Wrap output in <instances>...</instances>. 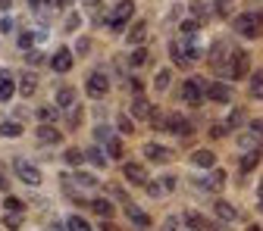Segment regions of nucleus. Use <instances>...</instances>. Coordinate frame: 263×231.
Listing matches in <instances>:
<instances>
[{
	"mask_svg": "<svg viewBox=\"0 0 263 231\" xmlns=\"http://www.w3.org/2000/svg\"><path fill=\"white\" fill-rule=\"evenodd\" d=\"M235 31H238L241 38H248V41H257V38L263 35V13H260V10L241 13V16L235 19Z\"/></svg>",
	"mask_w": 263,
	"mask_h": 231,
	"instance_id": "nucleus-1",
	"label": "nucleus"
},
{
	"mask_svg": "<svg viewBox=\"0 0 263 231\" xmlns=\"http://www.w3.org/2000/svg\"><path fill=\"white\" fill-rule=\"evenodd\" d=\"M248 69H251V56L245 53V50H232V56L226 59V66H219V72L229 78V81H238V78H245L248 75Z\"/></svg>",
	"mask_w": 263,
	"mask_h": 231,
	"instance_id": "nucleus-2",
	"label": "nucleus"
},
{
	"mask_svg": "<svg viewBox=\"0 0 263 231\" xmlns=\"http://www.w3.org/2000/svg\"><path fill=\"white\" fill-rule=\"evenodd\" d=\"M182 97H185V103H201L204 97H207V81L201 78V75H191V78H185V85H182Z\"/></svg>",
	"mask_w": 263,
	"mask_h": 231,
	"instance_id": "nucleus-3",
	"label": "nucleus"
},
{
	"mask_svg": "<svg viewBox=\"0 0 263 231\" xmlns=\"http://www.w3.org/2000/svg\"><path fill=\"white\" fill-rule=\"evenodd\" d=\"M188 162H191V169H201V172H213L219 159H216V153H213V150L201 147V150H194V153L188 156Z\"/></svg>",
	"mask_w": 263,
	"mask_h": 231,
	"instance_id": "nucleus-4",
	"label": "nucleus"
},
{
	"mask_svg": "<svg viewBox=\"0 0 263 231\" xmlns=\"http://www.w3.org/2000/svg\"><path fill=\"white\" fill-rule=\"evenodd\" d=\"M166 128L173 131V135H179V138L194 135V122H191L185 113H170V116H166Z\"/></svg>",
	"mask_w": 263,
	"mask_h": 231,
	"instance_id": "nucleus-5",
	"label": "nucleus"
},
{
	"mask_svg": "<svg viewBox=\"0 0 263 231\" xmlns=\"http://www.w3.org/2000/svg\"><path fill=\"white\" fill-rule=\"evenodd\" d=\"M16 175H19V181H25L28 187H38V184L44 181L41 169L31 166V162H25V159H16Z\"/></svg>",
	"mask_w": 263,
	"mask_h": 231,
	"instance_id": "nucleus-6",
	"label": "nucleus"
},
{
	"mask_svg": "<svg viewBox=\"0 0 263 231\" xmlns=\"http://www.w3.org/2000/svg\"><path fill=\"white\" fill-rule=\"evenodd\" d=\"M132 13H135V4H132V0H122V4H116V10L110 13V28H113V31H122L125 22L132 19Z\"/></svg>",
	"mask_w": 263,
	"mask_h": 231,
	"instance_id": "nucleus-7",
	"label": "nucleus"
},
{
	"mask_svg": "<svg viewBox=\"0 0 263 231\" xmlns=\"http://www.w3.org/2000/svg\"><path fill=\"white\" fill-rule=\"evenodd\" d=\"M122 175L132 181V184H147V169H144V162H135V159H128V162H122Z\"/></svg>",
	"mask_w": 263,
	"mask_h": 231,
	"instance_id": "nucleus-8",
	"label": "nucleus"
},
{
	"mask_svg": "<svg viewBox=\"0 0 263 231\" xmlns=\"http://www.w3.org/2000/svg\"><path fill=\"white\" fill-rule=\"evenodd\" d=\"M85 91H88L91 97H107V91H110L107 75H104V72H91V75L85 78Z\"/></svg>",
	"mask_w": 263,
	"mask_h": 231,
	"instance_id": "nucleus-9",
	"label": "nucleus"
},
{
	"mask_svg": "<svg viewBox=\"0 0 263 231\" xmlns=\"http://www.w3.org/2000/svg\"><path fill=\"white\" fill-rule=\"evenodd\" d=\"M207 100H213V103H232V88H229L226 81L207 85Z\"/></svg>",
	"mask_w": 263,
	"mask_h": 231,
	"instance_id": "nucleus-10",
	"label": "nucleus"
},
{
	"mask_svg": "<svg viewBox=\"0 0 263 231\" xmlns=\"http://www.w3.org/2000/svg\"><path fill=\"white\" fill-rule=\"evenodd\" d=\"M222 184H226V172L222 169H213L204 178H197V187L201 191H222Z\"/></svg>",
	"mask_w": 263,
	"mask_h": 231,
	"instance_id": "nucleus-11",
	"label": "nucleus"
},
{
	"mask_svg": "<svg viewBox=\"0 0 263 231\" xmlns=\"http://www.w3.org/2000/svg\"><path fill=\"white\" fill-rule=\"evenodd\" d=\"M144 159H151V162H170L173 159V150L151 141V144H144Z\"/></svg>",
	"mask_w": 263,
	"mask_h": 231,
	"instance_id": "nucleus-12",
	"label": "nucleus"
},
{
	"mask_svg": "<svg viewBox=\"0 0 263 231\" xmlns=\"http://www.w3.org/2000/svg\"><path fill=\"white\" fill-rule=\"evenodd\" d=\"M50 69H53V72H69V69H72V53L66 50V47H60V50L50 56Z\"/></svg>",
	"mask_w": 263,
	"mask_h": 231,
	"instance_id": "nucleus-13",
	"label": "nucleus"
},
{
	"mask_svg": "<svg viewBox=\"0 0 263 231\" xmlns=\"http://www.w3.org/2000/svg\"><path fill=\"white\" fill-rule=\"evenodd\" d=\"M213 213H216L219 222H238V209L229 203V200H216L213 203Z\"/></svg>",
	"mask_w": 263,
	"mask_h": 231,
	"instance_id": "nucleus-14",
	"label": "nucleus"
},
{
	"mask_svg": "<svg viewBox=\"0 0 263 231\" xmlns=\"http://www.w3.org/2000/svg\"><path fill=\"white\" fill-rule=\"evenodd\" d=\"M144 35H147V22L144 19H135V22H132V28H128V35H125V41L128 44H141Z\"/></svg>",
	"mask_w": 263,
	"mask_h": 231,
	"instance_id": "nucleus-15",
	"label": "nucleus"
},
{
	"mask_svg": "<svg viewBox=\"0 0 263 231\" xmlns=\"http://www.w3.org/2000/svg\"><path fill=\"white\" fill-rule=\"evenodd\" d=\"M38 141H41V144H47V147H53V144H60V141H63V135H60L53 125H38Z\"/></svg>",
	"mask_w": 263,
	"mask_h": 231,
	"instance_id": "nucleus-16",
	"label": "nucleus"
},
{
	"mask_svg": "<svg viewBox=\"0 0 263 231\" xmlns=\"http://www.w3.org/2000/svg\"><path fill=\"white\" fill-rule=\"evenodd\" d=\"M257 166H260V150H248V153L241 156V162H238V172H241V175H251Z\"/></svg>",
	"mask_w": 263,
	"mask_h": 231,
	"instance_id": "nucleus-17",
	"label": "nucleus"
},
{
	"mask_svg": "<svg viewBox=\"0 0 263 231\" xmlns=\"http://www.w3.org/2000/svg\"><path fill=\"white\" fill-rule=\"evenodd\" d=\"M125 216H128L132 222H135L138 228H151V216H147V213H141L135 203H125Z\"/></svg>",
	"mask_w": 263,
	"mask_h": 231,
	"instance_id": "nucleus-18",
	"label": "nucleus"
},
{
	"mask_svg": "<svg viewBox=\"0 0 263 231\" xmlns=\"http://www.w3.org/2000/svg\"><path fill=\"white\" fill-rule=\"evenodd\" d=\"M13 91H16V85H13V72L0 69V100H10Z\"/></svg>",
	"mask_w": 263,
	"mask_h": 231,
	"instance_id": "nucleus-19",
	"label": "nucleus"
},
{
	"mask_svg": "<svg viewBox=\"0 0 263 231\" xmlns=\"http://www.w3.org/2000/svg\"><path fill=\"white\" fill-rule=\"evenodd\" d=\"M19 91H22L25 97H31V94L38 91V75H35V72H22V75H19Z\"/></svg>",
	"mask_w": 263,
	"mask_h": 231,
	"instance_id": "nucleus-20",
	"label": "nucleus"
},
{
	"mask_svg": "<svg viewBox=\"0 0 263 231\" xmlns=\"http://www.w3.org/2000/svg\"><path fill=\"white\" fill-rule=\"evenodd\" d=\"M248 88H251V97L263 100V69H254L251 78H248Z\"/></svg>",
	"mask_w": 263,
	"mask_h": 231,
	"instance_id": "nucleus-21",
	"label": "nucleus"
},
{
	"mask_svg": "<svg viewBox=\"0 0 263 231\" xmlns=\"http://www.w3.org/2000/svg\"><path fill=\"white\" fill-rule=\"evenodd\" d=\"M132 116H135V119H147V122H151L154 107H151L147 100H141V97H135V103H132Z\"/></svg>",
	"mask_w": 263,
	"mask_h": 231,
	"instance_id": "nucleus-22",
	"label": "nucleus"
},
{
	"mask_svg": "<svg viewBox=\"0 0 263 231\" xmlns=\"http://www.w3.org/2000/svg\"><path fill=\"white\" fill-rule=\"evenodd\" d=\"M57 107H63V110L76 107V91L72 88H57Z\"/></svg>",
	"mask_w": 263,
	"mask_h": 231,
	"instance_id": "nucleus-23",
	"label": "nucleus"
},
{
	"mask_svg": "<svg viewBox=\"0 0 263 231\" xmlns=\"http://www.w3.org/2000/svg\"><path fill=\"white\" fill-rule=\"evenodd\" d=\"M226 125H229V131H232V128H248V116H245V110H241V107H235L232 113H229Z\"/></svg>",
	"mask_w": 263,
	"mask_h": 231,
	"instance_id": "nucleus-24",
	"label": "nucleus"
},
{
	"mask_svg": "<svg viewBox=\"0 0 263 231\" xmlns=\"http://www.w3.org/2000/svg\"><path fill=\"white\" fill-rule=\"evenodd\" d=\"M91 209L97 213V216H101V219H110L116 209H113V203L110 200H104V197H97V200H91Z\"/></svg>",
	"mask_w": 263,
	"mask_h": 231,
	"instance_id": "nucleus-25",
	"label": "nucleus"
},
{
	"mask_svg": "<svg viewBox=\"0 0 263 231\" xmlns=\"http://www.w3.org/2000/svg\"><path fill=\"white\" fill-rule=\"evenodd\" d=\"M69 181L79 184V187H101V184H97V175H91V172H72Z\"/></svg>",
	"mask_w": 263,
	"mask_h": 231,
	"instance_id": "nucleus-26",
	"label": "nucleus"
},
{
	"mask_svg": "<svg viewBox=\"0 0 263 231\" xmlns=\"http://www.w3.org/2000/svg\"><path fill=\"white\" fill-rule=\"evenodd\" d=\"M0 135H4V138H19V135H22V122H19V119L0 122Z\"/></svg>",
	"mask_w": 263,
	"mask_h": 231,
	"instance_id": "nucleus-27",
	"label": "nucleus"
},
{
	"mask_svg": "<svg viewBox=\"0 0 263 231\" xmlns=\"http://www.w3.org/2000/svg\"><path fill=\"white\" fill-rule=\"evenodd\" d=\"M170 81H173V72H170V69H160V72L154 75V88H157V91H170Z\"/></svg>",
	"mask_w": 263,
	"mask_h": 231,
	"instance_id": "nucleus-28",
	"label": "nucleus"
},
{
	"mask_svg": "<svg viewBox=\"0 0 263 231\" xmlns=\"http://www.w3.org/2000/svg\"><path fill=\"white\" fill-rule=\"evenodd\" d=\"M66 231H94L82 216H69V219H66Z\"/></svg>",
	"mask_w": 263,
	"mask_h": 231,
	"instance_id": "nucleus-29",
	"label": "nucleus"
},
{
	"mask_svg": "<svg viewBox=\"0 0 263 231\" xmlns=\"http://www.w3.org/2000/svg\"><path fill=\"white\" fill-rule=\"evenodd\" d=\"M85 156L94 162L97 169H104V166H107V156H104V150H101V147H88V153H85Z\"/></svg>",
	"mask_w": 263,
	"mask_h": 231,
	"instance_id": "nucleus-30",
	"label": "nucleus"
},
{
	"mask_svg": "<svg viewBox=\"0 0 263 231\" xmlns=\"http://www.w3.org/2000/svg\"><path fill=\"white\" fill-rule=\"evenodd\" d=\"M63 159H66V162H69V166L76 169V166H82V159H85V153H82L79 147H69V150L63 153Z\"/></svg>",
	"mask_w": 263,
	"mask_h": 231,
	"instance_id": "nucleus-31",
	"label": "nucleus"
},
{
	"mask_svg": "<svg viewBox=\"0 0 263 231\" xmlns=\"http://www.w3.org/2000/svg\"><path fill=\"white\" fill-rule=\"evenodd\" d=\"M35 38H38V35H31V31H22V35L16 38V44H19V47L28 53V50H31V44H35Z\"/></svg>",
	"mask_w": 263,
	"mask_h": 231,
	"instance_id": "nucleus-32",
	"label": "nucleus"
},
{
	"mask_svg": "<svg viewBox=\"0 0 263 231\" xmlns=\"http://www.w3.org/2000/svg\"><path fill=\"white\" fill-rule=\"evenodd\" d=\"M35 116L41 119V125H50V122L57 119V110H53V107H41V110H38Z\"/></svg>",
	"mask_w": 263,
	"mask_h": 231,
	"instance_id": "nucleus-33",
	"label": "nucleus"
},
{
	"mask_svg": "<svg viewBox=\"0 0 263 231\" xmlns=\"http://www.w3.org/2000/svg\"><path fill=\"white\" fill-rule=\"evenodd\" d=\"M116 128L122 131V135H132V131H135V125H132V119H128V116H122V113L116 116Z\"/></svg>",
	"mask_w": 263,
	"mask_h": 231,
	"instance_id": "nucleus-34",
	"label": "nucleus"
},
{
	"mask_svg": "<svg viewBox=\"0 0 263 231\" xmlns=\"http://www.w3.org/2000/svg\"><path fill=\"white\" fill-rule=\"evenodd\" d=\"M4 206H7L13 216H22V200H19V197H7V200H4Z\"/></svg>",
	"mask_w": 263,
	"mask_h": 231,
	"instance_id": "nucleus-35",
	"label": "nucleus"
},
{
	"mask_svg": "<svg viewBox=\"0 0 263 231\" xmlns=\"http://www.w3.org/2000/svg\"><path fill=\"white\" fill-rule=\"evenodd\" d=\"M94 141H97V144H107V141H110V128H107V125H97V128H94Z\"/></svg>",
	"mask_w": 263,
	"mask_h": 231,
	"instance_id": "nucleus-36",
	"label": "nucleus"
},
{
	"mask_svg": "<svg viewBox=\"0 0 263 231\" xmlns=\"http://www.w3.org/2000/svg\"><path fill=\"white\" fill-rule=\"evenodd\" d=\"M151 56H147V50H135V53H132V59H128V66H135V69H138V66H144Z\"/></svg>",
	"mask_w": 263,
	"mask_h": 231,
	"instance_id": "nucleus-37",
	"label": "nucleus"
},
{
	"mask_svg": "<svg viewBox=\"0 0 263 231\" xmlns=\"http://www.w3.org/2000/svg\"><path fill=\"white\" fill-rule=\"evenodd\" d=\"M144 187H147V194L154 197V200H160V197H163V194H166V191H163V187H160V181H147Z\"/></svg>",
	"mask_w": 263,
	"mask_h": 231,
	"instance_id": "nucleus-38",
	"label": "nucleus"
},
{
	"mask_svg": "<svg viewBox=\"0 0 263 231\" xmlns=\"http://www.w3.org/2000/svg\"><path fill=\"white\" fill-rule=\"evenodd\" d=\"M82 113H85L82 107H72V116L66 119V122H69V128H79V125H82Z\"/></svg>",
	"mask_w": 263,
	"mask_h": 231,
	"instance_id": "nucleus-39",
	"label": "nucleus"
},
{
	"mask_svg": "<svg viewBox=\"0 0 263 231\" xmlns=\"http://www.w3.org/2000/svg\"><path fill=\"white\" fill-rule=\"evenodd\" d=\"M179 222H182V216H170L166 222H163V228H160V231H179Z\"/></svg>",
	"mask_w": 263,
	"mask_h": 231,
	"instance_id": "nucleus-40",
	"label": "nucleus"
},
{
	"mask_svg": "<svg viewBox=\"0 0 263 231\" xmlns=\"http://www.w3.org/2000/svg\"><path fill=\"white\" fill-rule=\"evenodd\" d=\"M229 135V125H210V138H226Z\"/></svg>",
	"mask_w": 263,
	"mask_h": 231,
	"instance_id": "nucleus-41",
	"label": "nucleus"
},
{
	"mask_svg": "<svg viewBox=\"0 0 263 231\" xmlns=\"http://www.w3.org/2000/svg\"><path fill=\"white\" fill-rule=\"evenodd\" d=\"M160 187L163 191H176V175H163L160 178Z\"/></svg>",
	"mask_w": 263,
	"mask_h": 231,
	"instance_id": "nucleus-42",
	"label": "nucleus"
},
{
	"mask_svg": "<svg viewBox=\"0 0 263 231\" xmlns=\"http://www.w3.org/2000/svg\"><path fill=\"white\" fill-rule=\"evenodd\" d=\"M25 59H28L31 66H41V59H44V56H41L38 50H28V53H25Z\"/></svg>",
	"mask_w": 263,
	"mask_h": 231,
	"instance_id": "nucleus-43",
	"label": "nucleus"
},
{
	"mask_svg": "<svg viewBox=\"0 0 263 231\" xmlns=\"http://www.w3.org/2000/svg\"><path fill=\"white\" fill-rule=\"evenodd\" d=\"M191 31H197V22L194 19H185L182 22V35H191Z\"/></svg>",
	"mask_w": 263,
	"mask_h": 231,
	"instance_id": "nucleus-44",
	"label": "nucleus"
},
{
	"mask_svg": "<svg viewBox=\"0 0 263 231\" xmlns=\"http://www.w3.org/2000/svg\"><path fill=\"white\" fill-rule=\"evenodd\" d=\"M79 22H82V19H79V16L72 13L69 19H66V31H76V28H79Z\"/></svg>",
	"mask_w": 263,
	"mask_h": 231,
	"instance_id": "nucleus-45",
	"label": "nucleus"
},
{
	"mask_svg": "<svg viewBox=\"0 0 263 231\" xmlns=\"http://www.w3.org/2000/svg\"><path fill=\"white\" fill-rule=\"evenodd\" d=\"M107 147H110V156H119L122 153V144L119 141H107Z\"/></svg>",
	"mask_w": 263,
	"mask_h": 231,
	"instance_id": "nucleus-46",
	"label": "nucleus"
},
{
	"mask_svg": "<svg viewBox=\"0 0 263 231\" xmlns=\"http://www.w3.org/2000/svg\"><path fill=\"white\" fill-rule=\"evenodd\" d=\"M7 225H10V228H19V225H22V216H13V213H10V219H7Z\"/></svg>",
	"mask_w": 263,
	"mask_h": 231,
	"instance_id": "nucleus-47",
	"label": "nucleus"
},
{
	"mask_svg": "<svg viewBox=\"0 0 263 231\" xmlns=\"http://www.w3.org/2000/svg\"><path fill=\"white\" fill-rule=\"evenodd\" d=\"M88 47H91V41L88 38H79V53H88Z\"/></svg>",
	"mask_w": 263,
	"mask_h": 231,
	"instance_id": "nucleus-48",
	"label": "nucleus"
},
{
	"mask_svg": "<svg viewBox=\"0 0 263 231\" xmlns=\"http://www.w3.org/2000/svg\"><path fill=\"white\" fill-rule=\"evenodd\" d=\"M104 231H119V228H116L113 222H104Z\"/></svg>",
	"mask_w": 263,
	"mask_h": 231,
	"instance_id": "nucleus-49",
	"label": "nucleus"
},
{
	"mask_svg": "<svg viewBox=\"0 0 263 231\" xmlns=\"http://www.w3.org/2000/svg\"><path fill=\"white\" fill-rule=\"evenodd\" d=\"M28 4H31V7H35V10H41V4H44V0H28Z\"/></svg>",
	"mask_w": 263,
	"mask_h": 231,
	"instance_id": "nucleus-50",
	"label": "nucleus"
},
{
	"mask_svg": "<svg viewBox=\"0 0 263 231\" xmlns=\"http://www.w3.org/2000/svg\"><path fill=\"white\" fill-rule=\"evenodd\" d=\"M257 194H260V200H263V178H260V184H257Z\"/></svg>",
	"mask_w": 263,
	"mask_h": 231,
	"instance_id": "nucleus-51",
	"label": "nucleus"
},
{
	"mask_svg": "<svg viewBox=\"0 0 263 231\" xmlns=\"http://www.w3.org/2000/svg\"><path fill=\"white\" fill-rule=\"evenodd\" d=\"M245 231H263V228H260V225H248Z\"/></svg>",
	"mask_w": 263,
	"mask_h": 231,
	"instance_id": "nucleus-52",
	"label": "nucleus"
},
{
	"mask_svg": "<svg viewBox=\"0 0 263 231\" xmlns=\"http://www.w3.org/2000/svg\"><path fill=\"white\" fill-rule=\"evenodd\" d=\"M257 213H260V216H263V200H260V203H257Z\"/></svg>",
	"mask_w": 263,
	"mask_h": 231,
	"instance_id": "nucleus-53",
	"label": "nucleus"
},
{
	"mask_svg": "<svg viewBox=\"0 0 263 231\" xmlns=\"http://www.w3.org/2000/svg\"><path fill=\"white\" fill-rule=\"evenodd\" d=\"M0 187H4V175H0Z\"/></svg>",
	"mask_w": 263,
	"mask_h": 231,
	"instance_id": "nucleus-54",
	"label": "nucleus"
}]
</instances>
